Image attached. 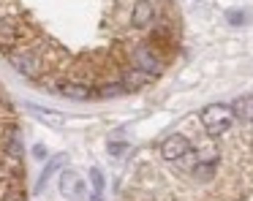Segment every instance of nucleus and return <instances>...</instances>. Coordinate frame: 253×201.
<instances>
[{"label":"nucleus","mask_w":253,"mask_h":201,"mask_svg":"<svg viewBox=\"0 0 253 201\" xmlns=\"http://www.w3.org/2000/svg\"><path fill=\"white\" fill-rule=\"evenodd\" d=\"M231 109L223 106V103H210V106L202 109V125L204 130H207L210 139H218V136H223L226 130H229L231 125Z\"/></svg>","instance_id":"obj_1"},{"label":"nucleus","mask_w":253,"mask_h":201,"mask_svg":"<svg viewBox=\"0 0 253 201\" xmlns=\"http://www.w3.org/2000/svg\"><path fill=\"white\" fill-rule=\"evenodd\" d=\"M8 63H11V68L17 74L28 76V79H36L41 74V60L30 49H14V52H8Z\"/></svg>","instance_id":"obj_2"},{"label":"nucleus","mask_w":253,"mask_h":201,"mask_svg":"<svg viewBox=\"0 0 253 201\" xmlns=\"http://www.w3.org/2000/svg\"><path fill=\"white\" fill-rule=\"evenodd\" d=\"M188 150H191V139L182 136V133L169 136V139H164V144H161V155H164V161H169V163H174L177 158H182Z\"/></svg>","instance_id":"obj_3"},{"label":"nucleus","mask_w":253,"mask_h":201,"mask_svg":"<svg viewBox=\"0 0 253 201\" xmlns=\"http://www.w3.org/2000/svg\"><path fill=\"white\" fill-rule=\"evenodd\" d=\"M153 19H155L153 0H136V3H133V11H131V25L136 27V30H142V27H150Z\"/></svg>","instance_id":"obj_4"},{"label":"nucleus","mask_w":253,"mask_h":201,"mask_svg":"<svg viewBox=\"0 0 253 201\" xmlns=\"http://www.w3.org/2000/svg\"><path fill=\"white\" fill-rule=\"evenodd\" d=\"M133 68H139V71H144L147 76H158L161 74V63H158V57L153 54V49H147V46H142V49H136L133 52Z\"/></svg>","instance_id":"obj_5"},{"label":"nucleus","mask_w":253,"mask_h":201,"mask_svg":"<svg viewBox=\"0 0 253 201\" xmlns=\"http://www.w3.org/2000/svg\"><path fill=\"white\" fill-rule=\"evenodd\" d=\"M19 43V30L14 19H0V52H14Z\"/></svg>","instance_id":"obj_6"},{"label":"nucleus","mask_w":253,"mask_h":201,"mask_svg":"<svg viewBox=\"0 0 253 201\" xmlns=\"http://www.w3.org/2000/svg\"><path fill=\"white\" fill-rule=\"evenodd\" d=\"M60 193L66 196H82L84 193V185L82 179L77 177V171H71V168H66V171L60 174Z\"/></svg>","instance_id":"obj_7"},{"label":"nucleus","mask_w":253,"mask_h":201,"mask_svg":"<svg viewBox=\"0 0 253 201\" xmlns=\"http://www.w3.org/2000/svg\"><path fill=\"white\" fill-rule=\"evenodd\" d=\"M57 90H60V95L71 98V101H87V98H93V90L87 84H77V81H66Z\"/></svg>","instance_id":"obj_8"},{"label":"nucleus","mask_w":253,"mask_h":201,"mask_svg":"<svg viewBox=\"0 0 253 201\" xmlns=\"http://www.w3.org/2000/svg\"><path fill=\"white\" fill-rule=\"evenodd\" d=\"M147 81H150V76L139 68L123 71V90H139V87H144Z\"/></svg>","instance_id":"obj_9"},{"label":"nucleus","mask_w":253,"mask_h":201,"mask_svg":"<svg viewBox=\"0 0 253 201\" xmlns=\"http://www.w3.org/2000/svg\"><path fill=\"white\" fill-rule=\"evenodd\" d=\"M215 171H218V158H207V161H199L196 166H193V177L199 179V182H210V179L215 177Z\"/></svg>","instance_id":"obj_10"},{"label":"nucleus","mask_w":253,"mask_h":201,"mask_svg":"<svg viewBox=\"0 0 253 201\" xmlns=\"http://www.w3.org/2000/svg\"><path fill=\"white\" fill-rule=\"evenodd\" d=\"M229 109H231V117L242 120V122H251V92L240 95L234 101V106H229Z\"/></svg>","instance_id":"obj_11"},{"label":"nucleus","mask_w":253,"mask_h":201,"mask_svg":"<svg viewBox=\"0 0 253 201\" xmlns=\"http://www.w3.org/2000/svg\"><path fill=\"white\" fill-rule=\"evenodd\" d=\"M63 161H66V155H57V158H52L49 163L44 166V171H41V177H39V185H36V193H41V190L46 188V182H49V177L57 171V168L63 166Z\"/></svg>","instance_id":"obj_12"},{"label":"nucleus","mask_w":253,"mask_h":201,"mask_svg":"<svg viewBox=\"0 0 253 201\" xmlns=\"http://www.w3.org/2000/svg\"><path fill=\"white\" fill-rule=\"evenodd\" d=\"M30 112L41 114V120H44V122H52L55 128H63V114H60V112H52V109L36 106V103H30Z\"/></svg>","instance_id":"obj_13"},{"label":"nucleus","mask_w":253,"mask_h":201,"mask_svg":"<svg viewBox=\"0 0 253 201\" xmlns=\"http://www.w3.org/2000/svg\"><path fill=\"white\" fill-rule=\"evenodd\" d=\"M196 163H199V155L193 152V147H191V150H188L182 158H177L174 166L180 168V171H193V166H196Z\"/></svg>","instance_id":"obj_14"},{"label":"nucleus","mask_w":253,"mask_h":201,"mask_svg":"<svg viewBox=\"0 0 253 201\" xmlns=\"http://www.w3.org/2000/svg\"><path fill=\"white\" fill-rule=\"evenodd\" d=\"M90 182H93V193L101 196L104 193V174H101V168H90Z\"/></svg>","instance_id":"obj_15"},{"label":"nucleus","mask_w":253,"mask_h":201,"mask_svg":"<svg viewBox=\"0 0 253 201\" xmlns=\"http://www.w3.org/2000/svg\"><path fill=\"white\" fill-rule=\"evenodd\" d=\"M117 92H123V84H106V87H101V95H104V98H115Z\"/></svg>","instance_id":"obj_16"},{"label":"nucleus","mask_w":253,"mask_h":201,"mask_svg":"<svg viewBox=\"0 0 253 201\" xmlns=\"http://www.w3.org/2000/svg\"><path fill=\"white\" fill-rule=\"evenodd\" d=\"M106 150H109L112 155H120V152L126 150V144H123V141H109V147H106Z\"/></svg>","instance_id":"obj_17"},{"label":"nucleus","mask_w":253,"mask_h":201,"mask_svg":"<svg viewBox=\"0 0 253 201\" xmlns=\"http://www.w3.org/2000/svg\"><path fill=\"white\" fill-rule=\"evenodd\" d=\"M33 155H36V158H44V155H46V150L39 144V147H33Z\"/></svg>","instance_id":"obj_18"},{"label":"nucleus","mask_w":253,"mask_h":201,"mask_svg":"<svg viewBox=\"0 0 253 201\" xmlns=\"http://www.w3.org/2000/svg\"><path fill=\"white\" fill-rule=\"evenodd\" d=\"M229 19L234 22V25H240V22H242V14H229Z\"/></svg>","instance_id":"obj_19"},{"label":"nucleus","mask_w":253,"mask_h":201,"mask_svg":"<svg viewBox=\"0 0 253 201\" xmlns=\"http://www.w3.org/2000/svg\"><path fill=\"white\" fill-rule=\"evenodd\" d=\"M93 201H101V196H95V193H93Z\"/></svg>","instance_id":"obj_20"}]
</instances>
